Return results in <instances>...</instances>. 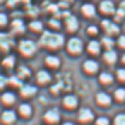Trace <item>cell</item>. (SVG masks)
Instances as JSON below:
<instances>
[{"label": "cell", "mask_w": 125, "mask_h": 125, "mask_svg": "<svg viewBox=\"0 0 125 125\" xmlns=\"http://www.w3.org/2000/svg\"><path fill=\"white\" fill-rule=\"evenodd\" d=\"M40 44L50 49H57L63 44V37L61 34L45 31L40 39Z\"/></svg>", "instance_id": "obj_1"}, {"label": "cell", "mask_w": 125, "mask_h": 125, "mask_svg": "<svg viewBox=\"0 0 125 125\" xmlns=\"http://www.w3.org/2000/svg\"><path fill=\"white\" fill-rule=\"evenodd\" d=\"M19 53L23 57L30 58L33 56V55L37 51V45L36 43L31 39H23L20 41L18 46Z\"/></svg>", "instance_id": "obj_2"}, {"label": "cell", "mask_w": 125, "mask_h": 125, "mask_svg": "<svg viewBox=\"0 0 125 125\" xmlns=\"http://www.w3.org/2000/svg\"><path fill=\"white\" fill-rule=\"evenodd\" d=\"M17 120V114L9 108L4 110L0 115V123L2 125H13Z\"/></svg>", "instance_id": "obj_3"}, {"label": "cell", "mask_w": 125, "mask_h": 125, "mask_svg": "<svg viewBox=\"0 0 125 125\" xmlns=\"http://www.w3.org/2000/svg\"><path fill=\"white\" fill-rule=\"evenodd\" d=\"M43 121L47 125H55L60 121V115L56 109H50L43 115Z\"/></svg>", "instance_id": "obj_4"}, {"label": "cell", "mask_w": 125, "mask_h": 125, "mask_svg": "<svg viewBox=\"0 0 125 125\" xmlns=\"http://www.w3.org/2000/svg\"><path fill=\"white\" fill-rule=\"evenodd\" d=\"M82 48H83L82 41L78 38H72L68 41L67 49L69 53L73 54V55H78V54L81 53Z\"/></svg>", "instance_id": "obj_5"}, {"label": "cell", "mask_w": 125, "mask_h": 125, "mask_svg": "<svg viewBox=\"0 0 125 125\" xmlns=\"http://www.w3.org/2000/svg\"><path fill=\"white\" fill-rule=\"evenodd\" d=\"M38 89L37 87L30 85V84H22V86L19 89V94L21 98L30 99L33 97L37 94Z\"/></svg>", "instance_id": "obj_6"}, {"label": "cell", "mask_w": 125, "mask_h": 125, "mask_svg": "<svg viewBox=\"0 0 125 125\" xmlns=\"http://www.w3.org/2000/svg\"><path fill=\"white\" fill-rule=\"evenodd\" d=\"M32 107L31 106V104L28 103H22L18 106L17 109V115L24 120H28L31 117L32 115Z\"/></svg>", "instance_id": "obj_7"}, {"label": "cell", "mask_w": 125, "mask_h": 125, "mask_svg": "<svg viewBox=\"0 0 125 125\" xmlns=\"http://www.w3.org/2000/svg\"><path fill=\"white\" fill-rule=\"evenodd\" d=\"M0 101L2 103L4 106L6 108H10L15 104L16 102V96L11 91H6L5 93H3L0 97Z\"/></svg>", "instance_id": "obj_8"}, {"label": "cell", "mask_w": 125, "mask_h": 125, "mask_svg": "<svg viewBox=\"0 0 125 125\" xmlns=\"http://www.w3.org/2000/svg\"><path fill=\"white\" fill-rule=\"evenodd\" d=\"M94 120V114L89 108H82L79 113V121L83 124L91 123Z\"/></svg>", "instance_id": "obj_9"}, {"label": "cell", "mask_w": 125, "mask_h": 125, "mask_svg": "<svg viewBox=\"0 0 125 125\" xmlns=\"http://www.w3.org/2000/svg\"><path fill=\"white\" fill-rule=\"evenodd\" d=\"M13 39L8 34L0 33V50L3 52H6L10 49L12 46Z\"/></svg>", "instance_id": "obj_10"}, {"label": "cell", "mask_w": 125, "mask_h": 125, "mask_svg": "<svg viewBox=\"0 0 125 125\" xmlns=\"http://www.w3.org/2000/svg\"><path fill=\"white\" fill-rule=\"evenodd\" d=\"M62 104L66 109L73 110L78 105V99L73 95H67L62 100Z\"/></svg>", "instance_id": "obj_11"}, {"label": "cell", "mask_w": 125, "mask_h": 125, "mask_svg": "<svg viewBox=\"0 0 125 125\" xmlns=\"http://www.w3.org/2000/svg\"><path fill=\"white\" fill-rule=\"evenodd\" d=\"M36 81L37 83L39 85H46L51 81V76L47 71L40 70L36 74Z\"/></svg>", "instance_id": "obj_12"}, {"label": "cell", "mask_w": 125, "mask_h": 125, "mask_svg": "<svg viewBox=\"0 0 125 125\" xmlns=\"http://www.w3.org/2000/svg\"><path fill=\"white\" fill-rule=\"evenodd\" d=\"M83 69L87 73L89 74H93L96 73L98 70V64L96 61L94 60H87L83 63Z\"/></svg>", "instance_id": "obj_13"}, {"label": "cell", "mask_w": 125, "mask_h": 125, "mask_svg": "<svg viewBox=\"0 0 125 125\" xmlns=\"http://www.w3.org/2000/svg\"><path fill=\"white\" fill-rule=\"evenodd\" d=\"M96 103L101 106H107L111 104V97L105 93H98L96 96Z\"/></svg>", "instance_id": "obj_14"}, {"label": "cell", "mask_w": 125, "mask_h": 125, "mask_svg": "<svg viewBox=\"0 0 125 125\" xmlns=\"http://www.w3.org/2000/svg\"><path fill=\"white\" fill-rule=\"evenodd\" d=\"M66 26H67V30L69 31H75L78 28V21L76 19L75 16L73 15H68L66 18Z\"/></svg>", "instance_id": "obj_15"}, {"label": "cell", "mask_w": 125, "mask_h": 125, "mask_svg": "<svg viewBox=\"0 0 125 125\" xmlns=\"http://www.w3.org/2000/svg\"><path fill=\"white\" fill-rule=\"evenodd\" d=\"M45 63L49 68H57L60 65V59L55 55H47L45 58Z\"/></svg>", "instance_id": "obj_16"}, {"label": "cell", "mask_w": 125, "mask_h": 125, "mask_svg": "<svg viewBox=\"0 0 125 125\" xmlns=\"http://www.w3.org/2000/svg\"><path fill=\"white\" fill-rule=\"evenodd\" d=\"M22 80L20 79L18 76H13L7 79V85L11 86L13 89H20L22 86Z\"/></svg>", "instance_id": "obj_17"}, {"label": "cell", "mask_w": 125, "mask_h": 125, "mask_svg": "<svg viewBox=\"0 0 125 125\" xmlns=\"http://www.w3.org/2000/svg\"><path fill=\"white\" fill-rule=\"evenodd\" d=\"M12 28H13V32L15 33H22L24 31V24L23 21L20 19H14L12 22Z\"/></svg>", "instance_id": "obj_18"}, {"label": "cell", "mask_w": 125, "mask_h": 125, "mask_svg": "<svg viewBox=\"0 0 125 125\" xmlns=\"http://www.w3.org/2000/svg\"><path fill=\"white\" fill-rule=\"evenodd\" d=\"M100 9L102 12L106 13H114L115 12V8H114V4H113L110 0H104L100 4Z\"/></svg>", "instance_id": "obj_19"}, {"label": "cell", "mask_w": 125, "mask_h": 125, "mask_svg": "<svg viewBox=\"0 0 125 125\" xmlns=\"http://www.w3.org/2000/svg\"><path fill=\"white\" fill-rule=\"evenodd\" d=\"M31 75V72L28 67L22 65V66L18 68V71H17V76H18L20 79H21L22 81H23L24 79L29 78Z\"/></svg>", "instance_id": "obj_20"}, {"label": "cell", "mask_w": 125, "mask_h": 125, "mask_svg": "<svg viewBox=\"0 0 125 125\" xmlns=\"http://www.w3.org/2000/svg\"><path fill=\"white\" fill-rule=\"evenodd\" d=\"M14 63H15V59L13 55H8V56L4 58L2 61V65L4 66V68L7 69V70L13 69Z\"/></svg>", "instance_id": "obj_21"}, {"label": "cell", "mask_w": 125, "mask_h": 125, "mask_svg": "<svg viewBox=\"0 0 125 125\" xmlns=\"http://www.w3.org/2000/svg\"><path fill=\"white\" fill-rule=\"evenodd\" d=\"M81 11L86 16H93L95 14V13H96L95 6L93 5H91V4H85V5H83L82 7H81Z\"/></svg>", "instance_id": "obj_22"}, {"label": "cell", "mask_w": 125, "mask_h": 125, "mask_svg": "<svg viewBox=\"0 0 125 125\" xmlns=\"http://www.w3.org/2000/svg\"><path fill=\"white\" fill-rule=\"evenodd\" d=\"M88 50H89V52L90 54H93V55L98 54L99 51H100V44H99V42L96 41V40L90 41L89 46H88Z\"/></svg>", "instance_id": "obj_23"}, {"label": "cell", "mask_w": 125, "mask_h": 125, "mask_svg": "<svg viewBox=\"0 0 125 125\" xmlns=\"http://www.w3.org/2000/svg\"><path fill=\"white\" fill-rule=\"evenodd\" d=\"M104 58L108 63H113L117 59V55L114 50H108L104 54Z\"/></svg>", "instance_id": "obj_24"}, {"label": "cell", "mask_w": 125, "mask_h": 125, "mask_svg": "<svg viewBox=\"0 0 125 125\" xmlns=\"http://www.w3.org/2000/svg\"><path fill=\"white\" fill-rule=\"evenodd\" d=\"M29 29L34 32H39L43 29V24L39 21H32L29 24Z\"/></svg>", "instance_id": "obj_25"}, {"label": "cell", "mask_w": 125, "mask_h": 125, "mask_svg": "<svg viewBox=\"0 0 125 125\" xmlns=\"http://www.w3.org/2000/svg\"><path fill=\"white\" fill-rule=\"evenodd\" d=\"M99 80L102 83L104 84H108L110 82H112L113 81V76L111 74L107 73H103L100 74V77H99Z\"/></svg>", "instance_id": "obj_26"}, {"label": "cell", "mask_w": 125, "mask_h": 125, "mask_svg": "<svg viewBox=\"0 0 125 125\" xmlns=\"http://www.w3.org/2000/svg\"><path fill=\"white\" fill-rule=\"evenodd\" d=\"M115 97L118 100H123L125 98V89H118L115 91Z\"/></svg>", "instance_id": "obj_27"}, {"label": "cell", "mask_w": 125, "mask_h": 125, "mask_svg": "<svg viewBox=\"0 0 125 125\" xmlns=\"http://www.w3.org/2000/svg\"><path fill=\"white\" fill-rule=\"evenodd\" d=\"M8 22V16L5 13H0V27H5Z\"/></svg>", "instance_id": "obj_28"}, {"label": "cell", "mask_w": 125, "mask_h": 125, "mask_svg": "<svg viewBox=\"0 0 125 125\" xmlns=\"http://www.w3.org/2000/svg\"><path fill=\"white\" fill-rule=\"evenodd\" d=\"M115 125H125V115H120L115 118Z\"/></svg>", "instance_id": "obj_29"}, {"label": "cell", "mask_w": 125, "mask_h": 125, "mask_svg": "<svg viewBox=\"0 0 125 125\" xmlns=\"http://www.w3.org/2000/svg\"><path fill=\"white\" fill-rule=\"evenodd\" d=\"M96 125H109V121L105 117H100L96 121Z\"/></svg>", "instance_id": "obj_30"}, {"label": "cell", "mask_w": 125, "mask_h": 125, "mask_svg": "<svg viewBox=\"0 0 125 125\" xmlns=\"http://www.w3.org/2000/svg\"><path fill=\"white\" fill-rule=\"evenodd\" d=\"M6 85H7V79L5 78L4 76H0V91L5 89Z\"/></svg>", "instance_id": "obj_31"}, {"label": "cell", "mask_w": 125, "mask_h": 125, "mask_svg": "<svg viewBox=\"0 0 125 125\" xmlns=\"http://www.w3.org/2000/svg\"><path fill=\"white\" fill-rule=\"evenodd\" d=\"M103 44L106 47L110 48V47L114 45V41H113L111 39H109V38H104V39H103Z\"/></svg>", "instance_id": "obj_32"}, {"label": "cell", "mask_w": 125, "mask_h": 125, "mask_svg": "<svg viewBox=\"0 0 125 125\" xmlns=\"http://www.w3.org/2000/svg\"><path fill=\"white\" fill-rule=\"evenodd\" d=\"M49 24L52 27H54V28H59V27H60V22H59V21H57V20H55V19L50 20Z\"/></svg>", "instance_id": "obj_33"}, {"label": "cell", "mask_w": 125, "mask_h": 125, "mask_svg": "<svg viewBox=\"0 0 125 125\" xmlns=\"http://www.w3.org/2000/svg\"><path fill=\"white\" fill-rule=\"evenodd\" d=\"M88 33H89V34H92V35H95V34H96L97 33V28H96V26H90V27H89L88 28Z\"/></svg>", "instance_id": "obj_34"}, {"label": "cell", "mask_w": 125, "mask_h": 125, "mask_svg": "<svg viewBox=\"0 0 125 125\" xmlns=\"http://www.w3.org/2000/svg\"><path fill=\"white\" fill-rule=\"evenodd\" d=\"M118 77L120 80H123V81H125V70L123 69H121V70L118 71Z\"/></svg>", "instance_id": "obj_35"}, {"label": "cell", "mask_w": 125, "mask_h": 125, "mask_svg": "<svg viewBox=\"0 0 125 125\" xmlns=\"http://www.w3.org/2000/svg\"><path fill=\"white\" fill-rule=\"evenodd\" d=\"M119 45L122 46V47H125V36H122L120 37V39H119Z\"/></svg>", "instance_id": "obj_36"}, {"label": "cell", "mask_w": 125, "mask_h": 125, "mask_svg": "<svg viewBox=\"0 0 125 125\" xmlns=\"http://www.w3.org/2000/svg\"><path fill=\"white\" fill-rule=\"evenodd\" d=\"M117 13L120 16H123V15H124V13H125V11L123 10V8H121V9H119V10H118Z\"/></svg>", "instance_id": "obj_37"}, {"label": "cell", "mask_w": 125, "mask_h": 125, "mask_svg": "<svg viewBox=\"0 0 125 125\" xmlns=\"http://www.w3.org/2000/svg\"><path fill=\"white\" fill-rule=\"evenodd\" d=\"M121 6H122V8H123V10H124V9H125V0L123 1V2L121 3Z\"/></svg>", "instance_id": "obj_38"}, {"label": "cell", "mask_w": 125, "mask_h": 125, "mask_svg": "<svg viewBox=\"0 0 125 125\" xmlns=\"http://www.w3.org/2000/svg\"><path fill=\"white\" fill-rule=\"evenodd\" d=\"M62 125H74L73 123H70V122H67V123H64Z\"/></svg>", "instance_id": "obj_39"}, {"label": "cell", "mask_w": 125, "mask_h": 125, "mask_svg": "<svg viewBox=\"0 0 125 125\" xmlns=\"http://www.w3.org/2000/svg\"><path fill=\"white\" fill-rule=\"evenodd\" d=\"M62 1H64V2H71V1H73V0H62Z\"/></svg>", "instance_id": "obj_40"}, {"label": "cell", "mask_w": 125, "mask_h": 125, "mask_svg": "<svg viewBox=\"0 0 125 125\" xmlns=\"http://www.w3.org/2000/svg\"><path fill=\"white\" fill-rule=\"evenodd\" d=\"M123 61L125 62V54H124V55H123Z\"/></svg>", "instance_id": "obj_41"}, {"label": "cell", "mask_w": 125, "mask_h": 125, "mask_svg": "<svg viewBox=\"0 0 125 125\" xmlns=\"http://www.w3.org/2000/svg\"><path fill=\"white\" fill-rule=\"evenodd\" d=\"M5 0H0V3H2V2H4Z\"/></svg>", "instance_id": "obj_42"}]
</instances>
